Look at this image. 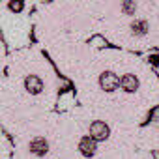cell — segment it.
Listing matches in <instances>:
<instances>
[{"label":"cell","mask_w":159,"mask_h":159,"mask_svg":"<svg viewBox=\"0 0 159 159\" xmlns=\"http://www.w3.org/2000/svg\"><path fill=\"white\" fill-rule=\"evenodd\" d=\"M88 135H90L96 142H103V140L109 139V135H111V127H109L103 120H94V122L90 124Z\"/></svg>","instance_id":"obj_1"},{"label":"cell","mask_w":159,"mask_h":159,"mask_svg":"<svg viewBox=\"0 0 159 159\" xmlns=\"http://www.w3.org/2000/svg\"><path fill=\"white\" fill-rule=\"evenodd\" d=\"M99 86L105 92H114L120 86V77L114 71H103L99 75Z\"/></svg>","instance_id":"obj_2"},{"label":"cell","mask_w":159,"mask_h":159,"mask_svg":"<svg viewBox=\"0 0 159 159\" xmlns=\"http://www.w3.org/2000/svg\"><path fill=\"white\" fill-rule=\"evenodd\" d=\"M28 150L32 155L36 157H45L49 153V140L45 137H34L30 142H28Z\"/></svg>","instance_id":"obj_3"},{"label":"cell","mask_w":159,"mask_h":159,"mask_svg":"<svg viewBox=\"0 0 159 159\" xmlns=\"http://www.w3.org/2000/svg\"><path fill=\"white\" fill-rule=\"evenodd\" d=\"M43 79L39 75H26L25 79V90L30 94V96H39L43 92Z\"/></svg>","instance_id":"obj_4"},{"label":"cell","mask_w":159,"mask_h":159,"mask_svg":"<svg viewBox=\"0 0 159 159\" xmlns=\"http://www.w3.org/2000/svg\"><path fill=\"white\" fill-rule=\"evenodd\" d=\"M96 150H98V142L90 137V135H84L81 140H79V152L84 157H94L96 155Z\"/></svg>","instance_id":"obj_5"},{"label":"cell","mask_w":159,"mask_h":159,"mask_svg":"<svg viewBox=\"0 0 159 159\" xmlns=\"http://www.w3.org/2000/svg\"><path fill=\"white\" fill-rule=\"evenodd\" d=\"M139 79H137V75H133V73H125V75H122L120 77V88L125 92V94H135L137 90H139Z\"/></svg>","instance_id":"obj_6"},{"label":"cell","mask_w":159,"mask_h":159,"mask_svg":"<svg viewBox=\"0 0 159 159\" xmlns=\"http://www.w3.org/2000/svg\"><path fill=\"white\" fill-rule=\"evenodd\" d=\"M129 30H131V34L135 38H144L150 32V25H148L146 19H135V21H131Z\"/></svg>","instance_id":"obj_7"},{"label":"cell","mask_w":159,"mask_h":159,"mask_svg":"<svg viewBox=\"0 0 159 159\" xmlns=\"http://www.w3.org/2000/svg\"><path fill=\"white\" fill-rule=\"evenodd\" d=\"M120 10H122V13H124V15L133 17V15L137 13V2H135V0H122Z\"/></svg>","instance_id":"obj_8"},{"label":"cell","mask_w":159,"mask_h":159,"mask_svg":"<svg viewBox=\"0 0 159 159\" xmlns=\"http://www.w3.org/2000/svg\"><path fill=\"white\" fill-rule=\"evenodd\" d=\"M8 10L11 13H21L25 10V0H10V2H8Z\"/></svg>","instance_id":"obj_9"}]
</instances>
